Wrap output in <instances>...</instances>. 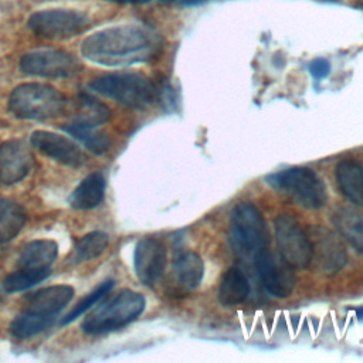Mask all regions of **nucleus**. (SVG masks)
Wrapping results in <instances>:
<instances>
[{"label": "nucleus", "instance_id": "1", "mask_svg": "<svg viewBox=\"0 0 363 363\" xmlns=\"http://www.w3.org/2000/svg\"><path fill=\"white\" fill-rule=\"evenodd\" d=\"M157 47L156 34L140 26L125 24L88 35L81 44V54L92 62L118 67L146 61Z\"/></svg>", "mask_w": 363, "mask_h": 363}, {"label": "nucleus", "instance_id": "2", "mask_svg": "<svg viewBox=\"0 0 363 363\" xmlns=\"http://www.w3.org/2000/svg\"><path fill=\"white\" fill-rule=\"evenodd\" d=\"M142 294L123 289L99 303L82 322L85 333L99 335L112 332L133 322L145 309Z\"/></svg>", "mask_w": 363, "mask_h": 363}, {"label": "nucleus", "instance_id": "3", "mask_svg": "<svg viewBox=\"0 0 363 363\" xmlns=\"http://www.w3.org/2000/svg\"><path fill=\"white\" fill-rule=\"evenodd\" d=\"M65 105L67 99L58 89L40 82L21 84L9 96V109L20 119H51L61 115Z\"/></svg>", "mask_w": 363, "mask_h": 363}, {"label": "nucleus", "instance_id": "4", "mask_svg": "<svg viewBox=\"0 0 363 363\" xmlns=\"http://www.w3.org/2000/svg\"><path fill=\"white\" fill-rule=\"evenodd\" d=\"M89 89L128 108H146L156 98L153 82L139 72H112L89 82Z\"/></svg>", "mask_w": 363, "mask_h": 363}, {"label": "nucleus", "instance_id": "5", "mask_svg": "<svg viewBox=\"0 0 363 363\" xmlns=\"http://www.w3.org/2000/svg\"><path fill=\"white\" fill-rule=\"evenodd\" d=\"M265 182L288 194L302 207L316 210L326 203V189L319 176L308 167H289L269 174Z\"/></svg>", "mask_w": 363, "mask_h": 363}, {"label": "nucleus", "instance_id": "6", "mask_svg": "<svg viewBox=\"0 0 363 363\" xmlns=\"http://www.w3.org/2000/svg\"><path fill=\"white\" fill-rule=\"evenodd\" d=\"M230 238L242 254L255 255L267 248L268 228L261 211L251 203H240L231 211Z\"/></svg>", "mask_w": 363, "mask_h": 363}, {"label": "nucleus", "instance_id": "7", "mask_svg": "<svg viewBox=\"0 0 363 363\" xmlns=\"http://www.w3.org/2000/svg\"><path fill=\"white\" fill-rule=\"evenodd\" d=\"M89 20L79 11L68 9H47L30 16V30L41 38L64 40L86 30Z\"/></svg>", "mask_w": 363, "mask_h": 363}, {"label": "nucleus", "instance_id": "8", "mask_svg": "<svg viewBox=\"0 0 363 363\" xmlns=\"http://www.w3.org/2000/svg\"><path fill=\"white\" fill-rule=\"evenodd\" d=\"M275 238L281 258L292 268H306L312 259L309 235L289 214L275 218Z\"/></svg>", "mask_w": 363, "mask_h": 363}, {"label": "nucleus", "instance_id": "9", "mask_svg": "<svg viewBox=\"0 0 363 363\" xmlns=\"http://www.w3.org/2000/svg\"><path fill=\"white\" fill-rule=\"evenodd\" d=\"M20 69L34 77L67 78L75 75L81 69V64L67 51L41 50L23 55Z\"/></svg>", "mask_w": 363, "mask_h": 363}, {"label": "nucleus", "instance_id": "10", "mask_svg": "<svg viewBox=\"0 0 363 363\" xmlns=\"http://www.w3.org/2000/svg\"><path fill=\"white\" fill-rule=\"evenodd\" d=\"M255 268L265 291L275 298H286L295 286V275L292 267L282 258H277L267 248L254 255Z\"/></svg>", "mask_w": 363, "mask_h": 363}, {"label": "nucleus", "instance_id": "11", "mask_svg": "<svg viewBox=\"0 0 363 363\" xmlns=\"http://www.w3.org/2000/svg\"><path fill=\"white\" fill-rule=\"evenodd\" d=\"M133 267L138 279L147 286L155 285L166 267V247L156 238L140 240L133 252Z\"/></svg>", "mask_w": 363, "mask_h": 363}, {"label": "nucleus", "instance_id": "12", "mask_svg": "<svg viewBox=\"0 0 363 363\" xmlns=\"http://www.w3.org/2000/svg\"><path fill=\"white\" fill-rule=\"evenodd\" d=\"M30 143L43 155L69 167H81L85 163V155L68 138L48 130H34L30 136Z\"/></svg>", "mask_w": 363, "mask_h": 363}, {"label": "nucleus", "instance_id": "13", "mask_svg": "<svg viewBox=\"0 0 363 363\" xmlns=\"http://www.w3.org/2000/svg\"><path fill=\"white\" fill-rule=\"evenodd\" d=\"M312 245V259L316 268L323 274H336L347 262V254L343 244L328 230L315 228L309 235Z\"/></svg>", "mask_w": 363, "mask_h": 363}, {"label": "nucleus", "instance_id": "14", "mask_svg": "<svg viewBox=\"0 0 363 363\" xmlns=\"http://www.w3.org/2000/svg\"><path fill=\"white\" fill-rule=\"evenodd\" d=\"M33 164V153L23 140L10 139L0 145V184H14L23 180Z\"/></svg>", "mask_w": 363, "mask_h": 363}, {"label": "nucleus", "instance_id": "15", "mask_svg": "<svg viewBox=\"0 0 363 363\" xmlns=\"http://www.w3.org/2000/svg\"><path fill=\"white\" fill-rule=\"evenodd\" d=\"M74 296V289L69 285H52L41 288L24 298L23 311L41 315L55 316Z\"/></svg>", "mask_w": 363, "mask_h": 363}, {"label": "nucleus", "instance_id": "16", "mask_svg": "<svg viewBox=\"0 0 363 363\" xmlns=\"http://www.w3.org/2000/svg\"><path fill=\"white\" fill-rule=\"evenodd\" d=\"M336 183L342 194L353 204L363 207V167L360 163L345 159L335 169Z\"/></svg>", "mask_w": 363, "mask_h": 363}, {"label": "nucleus", "instance_id": "17", "mask_svg": "<svg viewBox=\"0 0 363 363\" xmlns=\"http://www.w3.org/2000/svg\"><path fill=\"white\" fill-rule=\"evenodd\" d=\"M332 223L336 231L363 255V213L352 207H342L333 213Z\"/></svg>", "mask_w": 363, "mask_h": 363}, {"label": "nucleus", "instance_id": "18", "mask_svg": "<svg viewBox=\"0 0 363 363\" xmlns=\"http://www.w3.org/2000/svg\"><path fill=\"white\" fill-rule=\"evenodd\" d=\"M58 255V244L54 240H33L23 245L18 254L20 268H48Z\"/></svg>", "mask_w": 363, "mask_h": 363}, {"label": "nucleus", "instance_id": "19", "mask_svg": "<svg viewBox=\"0 0 363 363\" xmlns=\"http://www.w3.org/2000/svg\"><path fill=\"white\" fill-rule=\"evenodd\" d=\"M105 194V179L102 173L88 174L71 193L69 204L77 210H89L101 204Z\"/></svg>", "mask_w": 363, "mask_h": 363}, {"label": "nucleus", "instance_id": "20", "mask_svg": "<svg viewBox=\"0 0 363 363\" xmlns=\"http://www.w3.org/2000/svg\"><path fill=\"white\" fill-rule=\"evenodd\" d=\"M250 285L247 277L238 268H230L218 285V302L224 306H234L248 296Z\"/></svg>", "mask_w": 363, "mask_h": 363}, {"label": "nucleus", "instance_id": "21", "mask_svg": "<svg viewBox=\"0 0 363 363\" xmlns=\"http://www.w3.org/2000/svg\"><path fill=\"white\" fill-rule=\"evenodd\" d=\"M173 268L174 275L183 288L196 289L200 286L204 274V264L199 254L193 251L180 252L174 259Z\"/></svg>", "mask_w": 363, "mask_h": 363}, {"label": "nucleus", "instance_id": "22", "mask_svg": "<svg viewBox=\"0 0 363 363\" xmlns=\"http://www.w3.org/2000/svg\"><path fill=\"white\" fill-rule=\"evenodd\" d=\"M26 223V213L16 201L0 197V244L18 235Z\"/></svg>", "mask_w": 363, "mask_h": 363}, {"label": "nucleus", "instance_id": "23", "mask_svg": "<svg viewBox=\"0 0 363 363\" xmlns=\"http://www.w3.org/2000/svg\"><path fill=\"white\" fill-rule=\"evenodd\" d=\"M62 129L69 133L72 138L79 140L88 150H91L95 155H102L109 150L111 139L98 132L96 128H91L86 125H82L79 122L71 121L62 126Z\"/></svg>", "mask_w": 363, "mask_h": 363}, {"label": "nucleus", "instance_id": "24", "mask_svg": "<svg viewBox=\"0 0 363 363\" xmlns=\"http://www.w3.org/2000/svg\"><path fill=\"white\" fill-rule=\"evenodd\" d=\"M78 115L72 121L91 128L104 125L111 118V109L105 104L99 102L96 98L85 92L78 96Z\"/></svg>", "mask_w": 363, "mask_h": 363}, {"label": "nucleus", "instance_id": "25", "mask_svg": "<svg viewBox=\"0 0 363 363\" xmlns=\"http://www.w3.org/2000/svg\"><path fill=\"white\" fill-rule=\"evenodd\" d=\"M50 275L48 268H20L18 271H14L9 274L3 282L1 286L6 292H21L26 291L41 281H44Z\"/></svg>", "mask_w": 363, "mask_h": 363}, {"label": "nucleus", "instance_id": "26", "mask_svg": "<svg viewBox=\"0 0 363 363\" xmlns=\"http://www.w3.org/2000/svg\"><path fill=\"white\" fill-rule=\"evenodd\" d=\"M55 316H41L23 311L11 323L10 333L17 339H28L47 329Z\"/></svg>", "mask_w": 363, "mask_h": 363}, {"label": "nucleus", "instance_id": "27", "mask_svg": "<svg viewBox=\"0 0 363 363\" xmlns=\"http://www.w3.org/2000/svg\"><path fill=\"white\" fill-rule=\"evenodd\" d=\"M109 237L102 231H92L78 240L74 248V261L84 262L99 257L108 247Z\"/></svg>", "mask_w": 363, "mask_h": 363}, {"label": "nucleus", "instance_id": "28", "mask_svg": "<svg viewBox=\"0 0 363 363\" xmlns=\"http://www.w3.org/2000/svg\"><path fill=\"white\" fill-rule=\"evenodd\" d=\"M113 286V281H105L102 282L98 288H95L91 294H88L81 302H78L72 311L62 319V323H68L77 318H79L82 313H85L88 309H91L94 305H96L104 296H106V294L112 289Z\"/></svg>", "mask_w": 363, "mask_h": 363}, {"label": "nucleus", "instance_id": "29", "mask_svg": "<svg viewBox=\"0 0 363 363\" xmlns=\"http://www.w3.org/2000/svg\"><path fill=\"white\" fill-rule=\"evenodd\" d=\"M309 72L315 79H323L330 72V64L325 58H316L309 64Z\"/></svg>", "mask_w": 363, "mask_h": 363}, {"label": "nucleus", "instance_id": "30", "mask_svg": "<svg viewBox=\"0 0 363 363\" xmlns=\"http://www.w3.org/2000/svg\"><path fill=\"white\" fill-rule=\"evenodd\" d=\"M164 3H174V4H183V6H197V4H203L208 0H160Z\"/></svg>", "mask_w": 363, "mask_h": 363}, {"label": "nucleus", "instance_id": "31", "mask_svg": "<svg viewBox=\"0 0 363 363\" xmlns=\"http://www.w3.org/2000/svg\"><path fill=\"white\" fill-rule=\"evenodd\" d=\"M108 1H115L122 4H142V3H147L149 0H108Z\"/></svg>", "mask_w": 363, "mask_h": 363}, {"label": "nucleus", "instance_id": "32", "mask_svg": "<svg viewBox=\"0 0 363 363\" xmlns=\"http://www.w3.org/2000/svg\"><path fill=\"white\" fill-rule=\"evenodd\" d=\"M356 315L359 316V319H363V306H362V308H359V309L356 311Z\"/></svg>", "mask_w": 363, "mask_h": 363}, {"label": "nucleus", "instance_id": "33", "mask_svg": "<svg viewBox=\"0 0 363 363\" xmlns=\"http://www.w3.org/2000/svg\"><path fill=\"white\" fill-rule=\"evenodd\" d=\"M354 4H356L357 7H360V9H363V0H356Z\"/></svg>", "mask_w": 363, "mask_h": 363}]
</instances>
